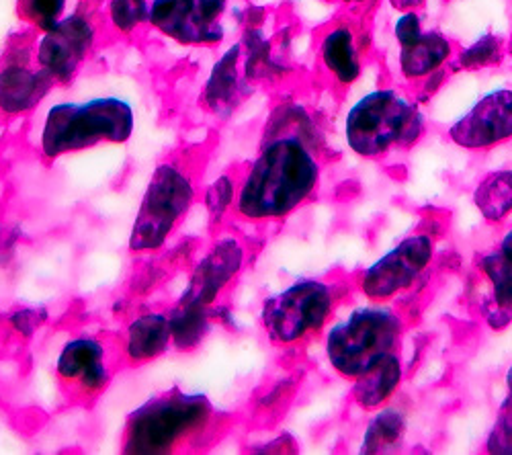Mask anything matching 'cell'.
<instances>
[{"label":"cell","instance_id":"obj_4","mask_svg":"<svg viewBox=\"0 0 512 455\" xmlns=\"http://www.w3.org/2000/svg\"><path fill=\"white\" fill-rule=\"evenodd\" d=\"M426 132L420 103L398 89L363 95L345 117V140L353 154L379 158L392 150H410Z\"/></svg>","mask_w":512,"mask_h":455},{"label":"cell","instance_id":"obj_25","mask_svg":"<svg viewBox=\"0 0 512 455\" xmlns=\"http://www.w3.org/2000/svg\"><path fill=\"white\" fill-rule=\"evenodd\" d=\"M238 193V181L232 175H220L211 181L203 193V205L209 216L211 226H220L226 216L234 210Z\"/></svg>","mask_w":512,"mask_h":455},{"label":"cell","instance_id":"obj_6","mask_svg":"<svg viewBox=\"0 0 512 455\" xmlns=\"http://www.w3.org/2000/svg\"><path fill=\"white\" fill-rule=\"evenodd\" d=\"M195 197L197 187L189 169L175 160L160 162L146 185L132 224L127 240L130 251L134 255L158 253L193 208Z\"/></svg>","mask_w":512,"mask_h":455},{"label":"cell","instance_id":"obj_17","mask_svg":"<svg viewBox=\"0 0 512 455\" xmlns=\"http://www.w3.org/2000/svg\"><path fill=\"white\" fill-rule=\"evenodd\" d=\"M480 273L490 285L482 302L484 320L492 330L506 328L512 322V259L496 246L480 259Z\"/></svg>","mask_w":512,"mask_h":455},{"label":"cell","instance_id":"obj_19","mask_svg":"<svg viewBox=\"0 0 512 455\" xmlns=\"http://www.w3.org/2000/svg\"><path fill=\"white\" fill-rule=\"evenodd\" d=\"M404 380V363L398 351L381 357L365 374L353 380V402L363 410L386 406Z\"/></svg>","mask_w":512,"mask_h":455},{"label":"cell","instance_id":"obj_33","mask_svg":"<svg viewBox=\"0 0 512 455\" xmlns=\"http://www.w3.org/2000/svg\"><path fill=\"white\" fill-rule=\"evenodd\" d=\"M498 248H500V251H502L506 257L512 259V226H510V230L504 234V238L500 240Z\"/></svg>","mask_w":512,"mask_h":455},{"label":"cell","instance_id":"obj_27","mask_svg":"<svg viewBox=\"0 0 512 455\" xmlns=\"http://www.w3.org/2000/svg\"><path fill=\"white\" fill-rule=\"evenodd\" d=\"M152 0H109V21L121 33H132L150 19Z\"/></svg>","mask_w":512,"mask_h":455},{"label":"cell","instance_id":"obj_12","mask_svg":"<svg viewBox=\"0 0 512 455\" xmlns=\"http://www.w3.org/2000/svg\"><path fill=\"white\" fill-rule=\"evenodd\" d=\"M447 136L455 146L472 152L512 140V89L504 87L482 95L451 123Z\"/></svg>","mask_w":512,"mask_h":455},{"label":"cell","instance_id":"obj_35","mask_svg":"<svg viewBox=\"0 0 512 455\" xmlns=\"http://www.w3.org/2000/svg\"><path fill=\"white\" fill-rule=\"evenodd\" d=\"M504 380H506V386H508V388H512V365L508 367V371H506V376H504Z\"/></svg>","mask_w":512,"mask_h":455},{"label":"cell","instance_id":"obj_22","mask_svg":"<svg viewBox=\"0 0 512 455\" xmlns=\"http://www.w3.org/2000/svg\"><path fill=\"white\" fill-rule=\"evenodd\" d=\"M240 46H232L224 56L216 62L205 87V101L216 113H228L240 97Z\"/></svg>","mask_w":512,"mask_h":455},{"label":"cell","instance_id":"obj_10","mask_svg":"<svg viewBox=\"0 0 512 455\" xmlns=\"http://www.w3.org/2000/svg\"><path fill=\"white\" fill-rule=\"evenodd\" d=\"M95 39L97 31L87 15H66L37 39L35 64L48 72L56 85H68L93 52Z\"/></svg>","mask_w":512,"mask_h":455},{"label":"cell","instance_id":"obj_7","mask_svg":"<svg viewBox=\"0 0 512 455\" xmlns=\"http://www.w3.org/2000/svg\"><path fill=\"white\" fill-rule=\"evenodd\" d=\"M340 300L343 289L334 281L297 279L265 300L261 326L279 347L300 345L326 328Z\"/></svg>","mask_w":512,"mask_h":455},{"label":"cell","instance_id":"obj_8","mask_svg":"<svg viewBox=\"0 0 512 455\" xmlns=\"http://www.w3.org/2000/svg\"><path fill=\"white\" fill-rule=\"evenodd\" d=\"M435 259V240L431 234L416 232L402 238L390 253L363 269L355 283L369 302H390L420 279Z\"/></svg>","mask_w":512,"mask_h":455},{"label":"cell","instance_id":"obj_5","mask_svg":"<svg viewBox=\"0 0 512 455\" xmlns=\"http://www.w3.org/2000/svg\"><path fill=\"white\" fill-rule=\"evenodd\" d=\"M406 322L402 314L383 302H371L328 326L324 353L340 378L357 380L361 374L400 349Z\"/></svg>","mask_w":512,"mask_h":455},{"label":"cell","instance_id":"obj_21","mask_svg":"<svg viewBox=\"0 0 512 455\" xmlns=\"http://www.w3.org/2000/svg\"><path fill=\"white\" fill-rule=\"evenodd\" d=\"M406 435V415L396 406H381L367 423L361 439V453L377 455L398 451Z\"/></svg>","mask_w":512,"mask_h":455},{"label":"cell","instance_id":"obj_3","mask_svg":"<svg viewBox=\"0 0 512 455\" xmlns=\"http://www.w3.org/2000/svg\"><path fill=\"white\" fill-rule=\"evenodd\" d=\"M136 111L117 95L62 101L48 107L39 130V150L46 160L95 148L123 144L134 136Z\"/></svg>","mask_w":512,"mask_h":455},{"label":"cell","instance_id":"obj_29","mask_svg":"<svg viewBox=\"0 0 512 455\" xmlns=\"http://www.w3.org/2000/svg\"><path fill=\"white\" fill-rule=\"evenodd\" d=\"M48 320V310L37 306H21L7 314V326L21 339H31Z\"/></svg>","mask_w":512,"mask_h":455},{"label":"cell","instance_id":"obj_31","mask_svg":"<svg viewBox=\"0 0 512 455\" xmlns=\"http://www.w3.org/2000/svg\"><path fill=\"white\" fill-rule=\"evenodd\" d=\"M447 78H449L447 66L441 68V70H437V72H433V74H429L426 78H422V80H420V91H418L416 99H418V101L431 99V97L445 85Z\"/></svg>","mask_w":512,"mask_h":455},{"label":"cell","instance_id":"obj_34","mask_svg":"<svg viewBox=\"0 0 512 455\" xmlns=\"http://www.w3.org/2000/svg\"><path fill=\"white\" fill-rule=\"evenodd\" d=\"M338 3L351 5V7H359V5H369V3H373V0H338Z\"/></svg>","mask_w":512,"mask_h":455},{"label":"cell","instance_id":"obj_13","mask_svg":"<svg viewBox=\"0 0 512 455\" xmlns=\"http://www.w3.org/2000/svg\"><path fill=\"white\" fill-rule=\"evenodd\" d=\"M56 376L78 398L101 396L113 380L107 343L93 335H78L66 341L56 359Z\"/></svg>","mask_w":512,"mask_h":455},{"label":"cell","instance_id":"obj_9","mask_svg":"<svg viewBox=\"0 0 512 455\" xmlns=\"http://www.w3.org/2000/svg\"><path fill=\"white\" fill-rule=\"evenodd\" d=\"M228 0H152L148 23L183 46H216L226 37Z\"/></svg>","mask_w":512,"mask_h":455},{"label":"cell","instance_id":"obj_16","mask_svg":"<svg viewBox=\"0 0 512 455\" xmlns=\"http://www.w3.org/2000/svg\"><path fill=\"white\" fill-rule=\"evenodd\" d=\"M318 58L324 72L340 87H351L363 72L357 33L347 23L330 25L318 44Z\"/></svg>","mask_w":512,"mask_h":455},{"label":"cell","instance_id":"obj_26","mask_svg":"<svg viewBox=\"0 0 512 455\" xmlns=\"http://www.w3.org/2000/svg\"><path fill=\"white\" fill-rule=\"evenodd\" d=\"M68 0H19V15L39 31L52 29L66 15Z\"/></svg>","mask_w":512,"mask_h":455},{"label":"cell","instance_id":"obj_32","mask_svg":"<svg viewBox=\"0 0 512 455\" xmlns=\"http://www.w3.org/2000/svg\"><path fill=\"white\" fill-rule=\"evenodd\" d=\"M388 3L392 5V9H396L400 13H406V11L422 9L426 0H388Z\"/></svg>","mask_w":512,"mask_h":455},{"label":"cell","instance_id":"obj_23","mask_svg":"<svg viewBox=\"0 0 512 455\" xmlns=\"http://www.w3.org/2000/svg\"><path fill=\"white\" fill-rule=\"evenodd\" d=\"M476 210L490 224H500L512 214V169L488 173L472 193Z\"/></svg>","mask_w":512,"mask_h":455},{"label":"cell","instance_id":"obj_30","mask_svg":"<svg viewBox=\"0 0 512 455\" xmlns=\"http://www.w3.org/2000/svg\"><path fill=\"white\" fill-rule=\"evenodd\" d=\"M426 29L422 27V17L418 11H406L400 13V17L394 21V37L398 41L400 48H406L410 44H414L416 39H420V35Z\"/></svg>","mask_w":512,"mask_h":455},{"label":"cell","instance_id":"obj_24","mask_svg":"<svg viewBox=\"0 0 512 455\" xmlns=\"http://www.w3.org/2000/svg\"><path fill=\"white\" fill-rule=\"evenodd\" d=\"M504 56V44L502 39L494 33H486L474 44L455 52L453 60L449 62L453 70H484L490 66L500 64Z\"/></svg>","mask_w":512,"mask_h":455},{"label":"cell","instance_id":"obj_36","mask_svg":"<svg viewBox=\"0 0 512 455\" xmlns=\"http://www.w3.org/2000/svg\"><path fill=\"white\" fill-rule=\"evenodd\" d=\"M508 54L512 56V35H510V41H508Z\"/></svg>","mask_w":512,"mask_h":455},{"label":"cell","instance_id":"obj_28","mask_svg":"<svg viewBox=\"0 0 512 455\" xmlns=\"http://www.w3.org/2000/svg\"><path fill=\"white\" fill-rule=\"evenodd\" d=\"M486 451L492 455H512V388L502 400L492 429L486 437Z\"/></svg>","mask_w":512,"mask_h":455},{"label":"cell","instance_id":"obj_20","mask_svg":"<svg viewBox=\"0 0 512 455\" xmlns=\"http://www.w3.org/2000/svg\"><path fill=\"white\" fill-rule=\"evenodd\" d=\"M211 318L213 308L175 302V306L168 310L173 347L179 353H191L199 349L211 330Z\"/></svg>","mask_w":512,"mask_h":455},{"label":"cell","instance_id":"obj_2","mask_svg":"<svg viewBox=\"0 0 512 455\" xmlns=\"http://www.w3.org/2000/svg\"><path fill=\"white\" fill-rule=\"evenodd\" d=\"M218 410L201 392L173 388L150 396L125 421L121 451L166 455L199 443L216 425Z\"/></svg>","mask_w":512,"mask_h":455},{"label":"cell","instance_id":"obj_14","mask_svg":"<svg viewBox=\"0 0 512 455\" xmlns=\"http://www.w3.org/2000/svg\"><path fill=\"white\" fill-rule=\"evenodd\" d=\"M54 85V78L37 64L33 66L29 52L23 50L0 68V111L23 115L44 101Z\"/></svg>","mask_w":512,"mask_h":455},{"label":"cell","instance_id":"obj_37","mask_svg":"<svg viewBox=\"0 0 512 455\" xmlns=\"http://www.w3.org/2000/svg\"><path fill=\"white\" fill-rule=\"evenodd\" d=\"M0 238H3V234H0Z\"/></svg>","mask_w":512,"mask_h":455},{"label":"cell","instance_id":"obj_1","mask_svg":"<svg viewBox=\"0 0 512 455\" xmlns=\"http://www.w3.org/2000/svg\"><path fill=\"white\" fill-rule=\"evenodd\" d=\"M316 148V132L267 126L259 154L238 181L236 216L252 224H269L306 205L322 179Z\"/></svg>","mask_w":512,"mask_h":455},{"label":"cell","instance_id":"obj_15","mask_svg":"<svg viewBox=\"0 0 512 455\" xmlns=\"http://www.w3.org/2000/svg\"><path fill=\"white\" fill-rule=\"evenodd\" d=\"M173 347L168 312L148 310L127 322L121 335V355L127 363L144 365Z\"/></svg>","mask_w":512,"mask_h":455},{"label":"cell","instance_id":"obj_11","mask_svg":"<svg viewBox=\"0 0 512 455\" xmlns=\"http://www.w3.org/2000/svg\"><path fill=\"white\" fill-rule=\"evenodd\" d=\"M248 253L238 236H220L193 265L177 302L213 308L234 279L242 273Z\"/></svg>","mask_w":512,"mask_h":455},{"label":"cell","instance_id":"obj_18","mask_svg":"<svg viewBox=\"0 0 512 455\" xmlns=\"http://www.w3.org/2000/svg\"><path fill=\"white\" fill-rule=\"evenodd\" d=\"M455 56L453 41L437 31L429 29L416 39L414 44L400 48L398 52V68L404 80L408 82H420L429 74L445 68Z\"/></svg>","mask_w":512,"mask_h":455}]
</instances>
